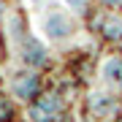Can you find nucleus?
<instances>
[{
	"mask_svg": "<svg viewBox=\"0 0 122 122\" xmlns=\"http://www.w3.org/2000/svg\"><path fill=\"white\" fill-rule=\"evenodd\" d=\"M44 30L49 38H68L71 35V19L65 16V14H60V11H52L46 16V22H44Z\"/></svg>",
	"mask_w": 122,
	"mask_h": 122,
	"instance_id": "1",
	"label": "nucleus"
},
{
	"mask_svg": "<svg viewBox=\"0 0 122 122\" xmlns=\"http://www.w3.org/2000/svg\"><path fill=\"white\" fill-rule=\"evenodd\" d=\"M25 62L27 65H41V62L46 60V54H44V46L41 44H35V41H27L25 44Z\"/></svg>",
	"mask_w": 122,
	"mask_h": 122,
	"instance_id": "2",
	"label": "nucleus"
},
{
	"mask_svg": "<svg viewBox=\"0 0 122 122\" xmlns=\"http://www.w3.org/2000/svg\"><path fill=\"white\" fill-rule=\"evenodd\" d=\"M35 87H38V79H35V76H25L22 81H16V84H14V92H16L19 98H33Z\"/></svg>",
	"mask_w": 122,
	"mask_h": 122,
	"instance_id": "3",
	"label": "nucleus"
},
{
	"mask_svg": "<svg viewBox=\"0 0 122 122\" xmlns=\"http://www.w3.org/2000/svg\"><path fill=\"white\" fill-rule=\"evenodd\" d=\"M92 109H95L98 114H111L114 109H117V100H114L111 95H92Z\"/></svg>",
	"mask_w": 122,
	"mask_h": 122,
	"instance_id": "4",
	"label": "nucleus"
},
{
	"mask_svg": "<svg viewBox=\"0 0 122 122\" xmlns=\"http://www.w3.org/2000/svg\"><path fill=\"white\" fill-rule=\"evenodd\" d=\"M103 76L109 79V81H114V84H122V60H109L103 65Z\"/></svg>",
	"mask_w": 122,
	"mask_h": 122,
	"instance_id": "5",
	"label": "nucleus"
},
{
	"mask_svg": "<svg viewBox=\"0 0 122 122\" xmlns=\"http://www.w3.org/2000/svg\"><path fill=\"white\" fill-rule=\"evenodd\" d=\"M106 35H109V38H122V25L106 22Z\"/></svg>",
	"mask_w": 122,
	"mask_h": 122,
	"instance_id": "6",
	"label": "nucleus"
},
{
	"mask_svg": "<svg viewBox=\"0 0 122 122\" xmlns=\"http://www.w3.org/2000/svg\"><path fill=\"white\" fill-rule=\"evenodd\" d=\"M68 5H73L79 11H87V0H68Z\"/></svg>",
	"mask_w": 122,
	"mask_h": 122,
	"instance_id": "7",
	"label": "nucleus"
},
{
	"mask_svg": "<svg viewBox=\"0 0 122 122\" xmlns=\"http://www.w3.org/2000/svg\"><path fill=\"white\" fill-rule=\"evenodd\" d=\"M106 3H122V0H106Z\"/></svg>",
	"mask_w": 122,
	"mask_h": 122,
	"instance_id": "8",
	"label": "nucleus"
},
{
	"mask_svg": "<svg viewBox=\"0 0 122 122\" xmlns=\"http://www.w3.org/2000/svg\"><path fill=\"white\" fill-rule=\"evenodd\" d=\"M0 14H3V11H0Z\"/></svg>",
	"mask_w": 122,
	"mask_h": 122,
	"instance_id": "9",
	"label": "nucleus"
}]
</instances>
